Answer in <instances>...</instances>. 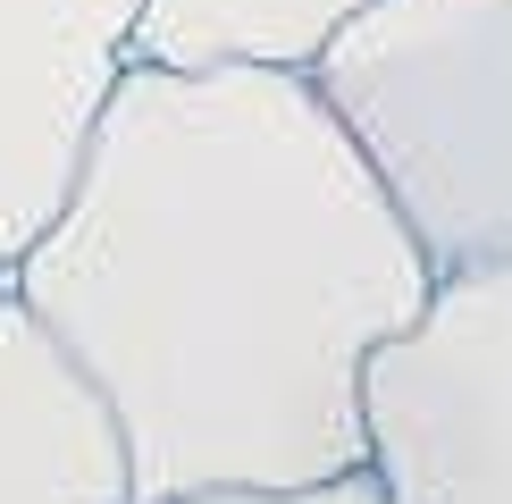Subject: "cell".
I'll return each instance as SVG.
<instances>
[{"label": "cell", "instance_id": "3957f363", "mask_svg": "<svg viewBox=\"0 0 512 504\" xmlns=\"http://www.w3.org/2000/svg\"><path fill=\"white\" fill-rule=\"evenodd\" d=\"M361 429L395 504H512V261L429 286L361 370Z\"/></svg>", "mask_w": 512, "mask_h": 504}, {"label": "cell", "instance_id": "7a4b0ae2", "mask_svg": "<svg viewBox=\"0 0 512 504\" xmlns=\"http://www.w3.org/2000/svg\"><path fill=\"white\" fill-rule=\"evenodd\" d=\"M303 76L437 278L512 261V0H361Z\"/></svg>", "mask_w": 512, "mask_h": 504}, {"label": "cell", "instance_id": "8992f818", "mask_svg": "<svg viewBox=\"0 0 512 504\" xmlns=\"http://www.w3.org/2000/svg\"><path fill=\"white\" fill-rule=\"evenodd\" d=\"M345 9H361V0H143L135 59H160V68H227V59L303 68Z\"/></svg>", "mask_w": 512, "mask_h": 504}, {"label": "cell", "instance_id": "5b68a950", "mask_svg": "<svg viewBox=\"0 0 512 504\" xmlns=\"http://www.w3.org/2000/svg\"><path fill=\"white\" fill-rule=\"evenodd\" d=\"M0 504H135L118 412L0 269Z\"/></svg>", "mask_w": 512, "mask_h": 504}, {"label": "cell", "instance_id": "277c9868", "mask_svg": "<svg viewBox=\"0 0 512 504\" xmlns=\"http://www.w3.org/2000/svg\"><path fill=\"white\" fill-rule=\"evenodd\" d=\"M143 0H0V269L51 227Z\"/></svg>", "mask_w": 512, "mask_h": 504}, {"label": "cell", "instance_id": "52a82bcc", "mask_svg": "<svg viewBox=\"0 0 512 504\" xmlns=\"http://www.w3.org/2000/svg\"><path fill=\"white\" fill-rule=\"evenodd\" d=\"M185 504H395V496L378 488L370 462H353V471L303 479V488H210V496H185Z\"/></svg>", "mask_w": 512, "mask_h": 504}, {"label": "cell", "instance_id": "6da1fadb", "mask_svg": "<svg viewBox=\"0 0 512 504\" xmlns=\"http://www.w3.org/2000/svg\"><path fill=\"white\" fill-rule=\"evenodd\" d=\"M9 286L118 412L135 504L370 462L361 370L437 269L303 68L126 59Z\"/></svg>", "mask_w": 512, "mask_h": 504}]
</instances>
